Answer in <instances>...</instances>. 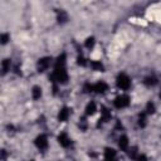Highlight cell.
<instances>
[{"mask_svg": "<svg viewBox=\"0 0 161 161\" xmlns=\"http://www.w3.org/2000/svg\"><path fill=\"white\" fill-rule=\"evenodd\" d=\"M118 146H120L121 150H124V151L127 150V147H128V139H127V136H121L120 137Z\"/></svg>", "mask_w": 161, "mask_h": 161, "instance_id": "cell-10", "label": "cell"}, {"mask_svg": "<svg viewBox=\"0 0 161 161\" xmlns=\"http://www.w3.org/2000/svg\"><path fill=\"white\" fill-rule=\"evenodd\" d=\"M107 89H108V86L104 82H98L93 86V92H97V93H104Z\"/></svg>", "mask_w": 161, "mask_h": 161, "instance_id": "cell-8", "label": "cell"}, {"mask_svg": "<svg viewBox=\"0 0 161 161\" xmlns=\"http://www.w3.org/2000/svg\"><path fill=\"white\" fill-rule=\"evenodd\" d=\"M143 83H145V86H147V87H154L155 84H157V79H156L155 77L150 76V77H146V78L143 79Z\"/></svg>", "mask_w": 161, "mask_h": 161, "instance_id": "cell-11", "label": "cell"}, {"mask_svg": "<svg viewBox=\"0 0 161 161\" xmlns=\"http://www.w3.org/2000/svg\"><path fill=\"white\" fill-rule=\"evenodd\" d=\"M130 104V97L126 96V95H122V96H118L116 100H115V106L117 108H125Z\"/></svg>", "mask_w": 161, "mask_h": 161, "instance_id": "cell-4", "label": "cell"}, {"mask_svg": "<svg viewBox=\"0 0 161 161\" xmlns=\"http://www.w3.org/2000/svg\"><path fill=\"white\" fill-rule=\"evenodd\" d=\"M139 125H140L141 127H145V126H146V113H145V112L140 113V116H139Z\"/></svg>", "mask_w": 161, "mask_h": 161, "instance_id": "cell-20", "label": "cell"}, {"mask_svg": "<svg viewBox=\"0 0 161 161\" xmlns=\"http://www.w3.org/2000/svg\"><path fill=\"white\" fill-rule=\"evenodd\" d=\"M77 63H78L79 65H82V67L87 65V62H86V59H84L82 56H78V58H77Z\"/></svg>", "mask_w": 161, "mask_h": 161, "instance_id": "cell-23", "label": "cell"}, {"mask_svg": "<svg viewBox=\"0 0 161 161\" xmlns=\"http://www.w3.org/2000/svg\"><path fill=\"white\" fill-rule=\"evenodd\" d=\"M160 97H161V93H160Z\"/></svg>", "mask_w": 161, "mask_h": 161, "instance_id": "cell-26", "label": "cell"}, {"mask_svg": "<svg viewBox=\"0 0 161 161\" xmlns=\"http://www.w3.org/2000/svg\"><path fill=\"white\" fill-rule=\"evenodd\" d=\"M58 142H59L61 146H63V147H69L71 143H72L71 139L68 137V135H67L65 132H62L61 135L58 136Z\"/></svg>", "mask_w": 161, "mask_h": 161, "instance_id": "cell-6", "label": "cell"}, {"mask_svg": "<svg viewBox=\"0 0 161 161\" xmlns=\"http://www.w3.org/2000/svg\"><path fill=\"white\" fill-rule=\"evenodd\" d=\"M2 67H3V74H6L8 71H10V61L9 59H4Z\"/></svg>", "mask_w": 161, "mask_h": 161, "instance_id": "cell-18", "label": "cell"}, {"mask_svg": "<svg viewBox=\"0 0 161 161\" xmlns=\"http://www.w3.org/2000/svg\"><path fill=\"white\" fill-rule=\"evenodd\" d=\"M91 67L95 71H100V72H103L104 71V67H103V64L101 63V62H97V61H93V62H91Z\"/></svg>", "mask_w": 161, "mask_h": 161, "instance_id": "cell-16", "label": "cell"}, {"mask_svg": "<svg viewBox=\"0 0 161 161\" xmlns=\"http://www.w3.org/2000/svg\"><path fill=\"white\" fill-rule=\"evenodd\" d=\"M35 146L40 150H45L48 147V139L45 135H40L35 139Z\"/></svg>", "mask_w": 161, "mask_h": 161, "instance_id": "cell-5", "label": "cell"}, {"mask_svg": "<svg viewBox=\"0 0 161 161\" xmlns=\"http://www.w3.org/2000/svg\"><path fill=\"white\" fill-rule=\"evenodd\" d=\"M32 97H33L34 100H39L40 97H42V88H40L39 86H34V87H33Z\"/></svg>", "mask_w": 161, "mask_h": 161, "instance_id": "cell-13", "label": "cell"}, {"mask_svg": "<svg viewBox=\"0 0 161 161\" xmlns=\"http://www.w3.org/2000/svg\"><path fill=\"white\" fill-rule=\"evenodd\" d=\"M116 82H117V86H118L121 89H128L130 86H131V80H130V78H128L125 73L118 74Z\"/></svg>", "mask_w": 161, "mask_h": 161, "instance_id": "cell-2", "label": "cell"}, {"mask_svg": "<svg viewBox=\"0 0 161 161\" xmlns=\"http://www.w3.org/2000/svg\"><path fill=\"white\" fill-rule=\"evenodd\" d=\"M50 64H52V58H50V57L40 58V59L38 61V64H37L38 71H39V72H44V71H47V69L49 68V67H50Z\"/></svg>", "mask_w": 161, "mask_h": 161, "instance_id": "cell-3", "label": "cell"}, {"mask_svg": "<svg viewBox=\"0 0 161 161\" xmlns=\"http://www.w3.org/2000/svg\"><path fill=\"white\" fill-rule=\"evenodd\" d=\"M128 156L131 159H137V147H131V150L128 151Z\"/></svg>", "mask_w": 161, "mask_h": 161, "instance_id": "cell-21", "label": "cell"}, {"mask_svg": "<svg viewBox=\"0 0 161 161\" xmlns=\"http://www.w3.org/2000/svg\"><path fill=\"white\" fill-rule=\"evenodd\" d=\"M155 104L152 103V102H149L147 103V106H146V111H147V113H155Z\"/></svg>", "mask_w": 161, "mask_h": 161, "instance_id": "cell-22", "label": "cell"}, {"mask_svg": "<svg viewBox=\"0 0 161 161\" xmlns=\"http://www.w3.org/2000/svg\"><path fill=\"white\" fill-rule=\"evenodd\" d=\"M69 116H71V110L68 108V107H63L58 113V120L61 121V122H64V121H67L69 118Z\"/></svg>", "mask_w": 161, "mask_h": 161, "instance_id": "cell-7", "label": "cell"}, {"mask_svg": "<svg viewBox=\"0 0 161 161\" xmlns=\"http://www.w3.org/2000/svg\"><path fill=\"white\" fill-rule=\"evenodd\" d=\"M2 44H6L8 43V40H9V34H6V33H4V34H2Z\"/></svg>", "mask_w": 161, "mask_h": 161, "instance_id": "cell-24", "label": "cell"}, {"mask_svg": "<svg viewBox=\"0 0 161 161\" xmlns=\"http://www.w3.org/2000/svg\"><path fill=\"white\" fill-rule=\"evenodd\" d=\"M104 159L106 161H113L116 159V151L111 149V147H107L104 150Z\"/></svg>", "mask_w": 161, "mask_h": 161, "instance_id": "cell-9", "label": "cell"}, {"mask_svg": "<svg viewBox=\"0 0 161 161\" xmlns=\"http://www.w3.org/2000/svg\"><path fill=\"white\" fill-rule=\"evenodd\" d=\"M52 82L53 83H61V84H64L68 82V74H67V71L64 67H59V68H56L54 72H53V76H52Z\"/></svg>", "mask_w": 161, "mask_h": 161, "instance_id": "cell-1", "label": "cell"}, {"mask_svg": "<svg viewBox=\"0 0 161 161\" xmlns=\"http://www.w3.org/2000/svg\"><path fill=\"white\" fill-rule=\"evenodd\" d=\"M58 23H61V24H63V23H65L67 20H68V14L64 11V10H61V11H58Z\"/></svg>", "mask_w": 161, "mask_h": 161, "instance_id": "cell-14", "label": "cell"}, {"mask_svg": "<svg viewBox=\"0 0 161 161\" xmlns=\"http://www.w3.org/2000/svg\"><path fill=\"white\" fill-rule=\"evenodd\" d=\"M96 110H97V106H96V103L95 102H89L88 104H87V107H86V115H93L96 112Z\"/></svg>", "mask_w": 161, "mask_h": 161, "instance_id": "cell-12", "label": "cell"}, {"mask_svg": "<svg viewBox=\"0 0 161 161\" xmlns=\"http://www.w3.org/2000/svg\"><path fill=\"white\" fill-rule=\"evenodd\" d=\"M111 118V112L106 108V107H102V117L100 121H103V122H107Z\"/></svg>", "mask_w": 161, "mask_h": 161, "instance_id": "cell-15", "label": "cell"}, {"mask_svg": "<svg viewBox=\"0 0 161 161\" xmlns=\"http://www.w3.org/2000/svg\"><path fill=\"white\" fill-rule=\"evenodd\" d=\"M65 54L63 53V54H61L58 58H57V61H56V68H59V67H64V64H65Z\"/></svg>", "mask_w": 161, "mask_h": 161, "instance_id": "cell-17", "label": "cell"}, {"mask_svg": "<svg viewBox=\"0 0 161 161\" xmlns=\"http://www.w3.org/2000/svg\"><path fill=\"white\" fill-rule=\"evenodd\" d=\"M95 43H96V40H95V38L93 37H89V38H87V40H86V43H84V45L87 47V48H93L95 47Z\"/></svg>", "mask_w": 161, "mask_h": 161, "instance_id": "cell-19", "label": "cell"}, {"mask_svg": "<svg viewBox=\"0 0 161 161\" xmlns=\"http://www.w3.org/2000/svg\"><path fill=\"white\" fill-rule=\"evenodd\" d=\"M137 161H147V157L145 155H141V156L137 157Z\"/></svg>", "mask_w": 161, "mask_h": 161, "instance_id": "cell-25", "label": "cell"}]
</instances>
